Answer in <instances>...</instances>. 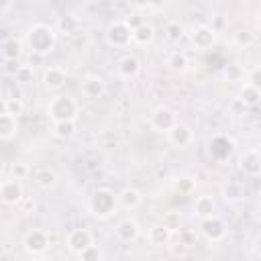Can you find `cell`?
I'll return each instance as SVG.
<instances>
[{
  "label": "cell",
  "mask_w": 261,
  "mask_h": 261,
  "mask_svg": "<svg viewBox=\"0 0 261 261\" xmlns=\"http://www.w3.org/2000/svg\"><path fill=\"white\" fill-rule=\"evenodd\" d=\"M27 45H29L31 53L47 57L57 45V33L51 24L35 22L27 29Z\"/></svg>",
  "instance_id": "6da1fadb"
},
{
  "label": "cell",
  "mask_w": 261,
  "mask_h": 261,
  "mask_svg": "<svg viewBox=\"0 0 261 261\" xmlns=\"http://www.w3.org/2000/svg\"><path fill=\"white\" fill-rule=\"evenodd\" d=\"M47 116L51 122H61V120H77L80 116V102L67 94H55L49 104H47Z\"/></svg>",
  "instance_id": "7a4b0ae2"
},
{
  "label": "cell",
  "mask_w": 261,
  "mask_h": 261,
  "mask_svg": "<svg viewBox=\"0 0 261 261\" xmlns=\"http://www.w3.org/2000/svg\"><path fill=\"white\" fill-rule=\"evenodd\" d=\"M118 208V202H116V196L114 192H110L108 188H98L92 198H90V212L100 218V220H106L110 218Z\"/></svg>",
  "instance_id": "3957f363"
},
{
  "label": "cell",
  "mask_w": 261,
  "mask_h": 261,
  "mask_svg": "<svg viewBox=\"0 0 261 261\" xmlns=\"http://www.w3.org/2000/svg\"><path fill=\"white\" fill-rule=\"evenodd\" d=\"M22 247L33 257L47 255V251L51 249V234L45 228H31L22 237Z\"/></svg>",
  "instance_id": "277c9868"
},
{
  "label": "cell",
  "mask_w": 261,
  "mask_h": 261,
  "mask_svg": "<svg viewBox=\"0 0 261 261\" xmlns=\"http://www.w3.org/2000/svg\"><path fill=\"white\" fill-rule=\"evenodd\" d=\"M175 122H177V112H175L173 108L165 106V104L153 108L151 114H149V124H151V128L157 130V133H163V135H167Z\"/></svg>",
  "instance_id": "5b68a950"
},
{
  "label": "cell",
  "mask_w": 261,
  "mask_h": 261,
  "mask_svg": "<svg viewBox=\"0 0 261 261\" xmlns=\"http://www.w3.org/2000/svg\"><path fill=\"white\" fill-rule=\"evenodd\" d=\"M104 39L110 47L114 49H124L130 45V29L120 20H112L108 27H106V33H104Z\"/></svg>",
  "instance_id": "8992f818"
},
{
  "label": "cell",
  "mask_w": 261,
  "mask_h": 261,
  "mask_svg": "<svg viewBox=\"0 0 261 261\" xmlns=\"http://www.w3.org/2000/svg\"><path fill=\"white\" fill-rule=\"evenodd\" d=\"M200 234L208 243H220L226 237V222L218 214L204 218V220H200Z\"/></svg>",
  "instance_id": "52a82bcc"
},
{
  "label": "cell",
  "mask_w": 261,
  "mask_h": 261,
  "mask_svg": "<svg viewBox=\"0 0 261 261\" xmlns=\"http://www.w3.org/2000/svg\"><path fill=\"white\" fill-rule=\"evenodd\" d=\"M80 90H82V96L84 98H88V100H100V98H104V94H106V82H104V77L102 75H98V73H86L84 77H82V82H80Z\"/></svg>",
  "instance_id": "ba28073f"
},
{
  "label": "cell",
  "mask_w": 261,
  "mask_h": 261,
  "mask_svg": "<svg viewBox=\"0 0 261 261\" xmlns=\"http://www.w3.org/2000/svg\"><path fill=\"white\" fill-rule=\"evenodd\" d=\"M216 31L210 24H200L190 33V43L196 51H210L216 45Z\"/></svg>",
  "instance_id": "9c48e42d"
},
{
  "label": "cell",
  "mask_w": 261,
  "mask_h": 261,
  "mask_svg": "<svg viewBox=\"0 0 261 261\" xmlns=\"http://www.w3.org/2000/svg\"><path fill=\"white\" fill-rule=\"evenodd\" d=\"M65 243H67V249H69L73 255H80V253L86 251L90 245H94V234H92L90 228L80 226V228H73V230L67 232Z\"/></svg>",
  "instance_id": "30bf717a"
},
{
  "label": "cell",
  "mask_w": 261,
  "mask_h": 261,
  "mask_svg": "<svg viewBox=\"0 0 261 261\" xmlns=\"http://www.w3.org/2000/svg\"><path fill=\"white\" fill-rule=\"evenodd\" d=\"M239 171L249 175V177H259L261 175V157H259V151L257 149H247L239 155Z\"/></svg>",
  "instance_id": "8fae6325"
},
{
  "label": "cell",
  "mask_w": 261,
  "mask_h": 261,
  "mask_svg": "<svg viewBox=\"0 0 261 261\" xmlns=\"http://www.w3.org/2000/svg\"><path fill=\"white\" fill-rule=\"evenodd\" d=\"M24 198V188H22V181L14 179V177H8L2 181L0 186V200L6 204V206H18V202Z\"/></svg>",
  "instance_id": "7c38bea8"
},
{
  "label": "cell",
  "mask_w": 261,
  "mask_h": 261,
  "mask_svg": "<svg viewBox=\"0 0 261 261\" xmlns=\"http://www.w3.org/2000/svg\"><path fill=\"white\" fill-rule=\"evenodd\" d=\"M41 80H43V86L49 92H59L67 82V71L61 65H49V67L43 69V77Z\"/></svg>",
  "instance_id": "4fadbf2b"
},
{
  "label": "cell",
  "mask_w": 261,
  "mask_h": 261,
  "mask_svg": "<svg viewBox=\"0 0 261 261\" xmlns=\"http://www.w3.org/2000/svg\"><path fill=\"white\" fill-rule=\"evenodd\" d=\"M167 139H169V143H171L173 147H177V149H186V147H190L192 141H194V130H192L190 124L177 120V122L171 126V130L167 133Z\"/></svg>",
  "instance_id": "5bb4252c"
},
{
  "label": "cell",
  "mask_w": 261,
  "mask_h": 261,
  "mask_svg": "<svg viewBox=\"0 0 261 261\" xmlns=\"http://www.w3.org/2000/svg\"><path fill=\"white\" fill-rule=\"evenodd\" d=\"M232 149H234V141L228 137V135H214L210 141H208V151H210V155L214 157V159H218V161H224L230 153H232Z\"/></svg>",
  "instance_id": "9a60e30c"
},
{
  "label": "cell",
  "mask_w": 261,
  "mask_h": 261,
  "mask_svg": "<svg viewBox=\"0 0 261 261\" xmlns=\"http://www.w3.org/2000/svg\"><path fill=\"white\" fill-rule=\"evenodd\" d=\"M114 234L122 243H133V241H137L141 237V224L130 216L120 218L116 222V226H114Z\"/></svg>",
  "instance_id": "2e32d148"
},
{
  "label": "cell",
  "mask_w": 261,
  "mask_h": 261,
  "mask_svg": "<svg viewBox=\"0 0 261 261\" xmlns=\"http://www.w3.org/2000/svg\"><path fill=\"white\" fill-rule=\"evenodd\" d=\"M116 73H118V77H122V80H135V77H139V73H141V61H139V57L137 55H122L118 61H116Z\"/></svg>",
  "instance_id": "e0dca14e"
},
{
  "label": "cell",
  "mask_w": 261,
  "mask_h": 261,
  "mask_svg": "<svg viewBox=\"0 0 261 261\" xmlns=\"http://www.w3.org/2000/svg\"><path fill=\"white\" fill-rule=\"evenodd\" d=\"M80 27H82L80 16L73 14V12H65V14H61L57 18V22H55L53 29H55V33H59L63 37H71V35H75L80 31Z\"/></svg>",
  "instance_id": "ac0fdd59"
},
{
  "label": "cell",
  "mask_w": 261,
  "mask_h": 261,
  "mask_svg": "<svg viewBox=\"0 0 261 261\" xmlns=\"http://www.w3.org/2000/svg\"><path fill=\"white\" fill-rule=\"evenodd\" d=\"M31 175H33V181L41 190H53L57 186V173L51 167H47V165H41V167L31 169Z\"/></svg>",
  "instance_id": "d6986e66"
},
{
  "label": "cell",
  "mask_w": 261,
  "mask_h": 261,
  "mask_svg": "<svg viewBox=\"0 0 261 261\" xmlns=\"http://www.w3.org/2000/svg\"><path fill=\"white\" fill-rule=\"evenodd\" d=\"M192 212H194V216H196V218H200V220L210 218V216H214V214H216V200H214L212 196H208V194L198 196V198L194 200Z\"/></svg>",
  "instance_id": "ffe728a7"
},
{
  "label": "cell",
  "mask_w": 261,
  "mask_h": 261,
  "mask_svg": "<svg viewBox=\"0 0 261 261\" xmlns=\"http://www.w3.org/2000/svg\"><path fill=\"white\" fill-rule=\"evenodd\" d=\"M171 239H173V232L167 230L161 222L149 226V230H147V241H149V245H153V247H167V245L171 243Z\"/></svg>",
  "instance_id": "44dd1931"
},
{
  "label": "cell",
  "mask_w": 261,
  "mask_h": 261,
  "mask_svg": "<svg viewBox=\"0 0 261 261\" xmlns=\"http://www.w3.org/2000/svg\"><path fill=\"white\" fill-rule=\"evenodd\" d=\"M237 100L245 106V108H255L259 102H261V88H255L247 82L241 84V90H239V96Z\"/></svg>",
  "instance_id": "7402d4cb"
},
{
  "label": "cell",
  "mask_w": 261,
  "mask_h": 261,
  "mask_svg": "<svg viewBox=\"0 0 261 261\" xmlns=\"http://www.w3.org/2000/svg\"><path fill=\"white\" fill-rule=\"evenodd\" d=\"M116 202L124 210H135L143 204V194L137 188H124L120 194H116Z\"/></svg>",
  "instance_id": "603a6c76"
},
{
  "label": "cell",
  "mask_w": 261,
  "mask_h": 261,
  "mask_svg": "<svg viewBox=\"0 0 261 261\" xmlns=\"http://www.w3.org/2000/svg\"><path fill=\"white\" fill-rule=\"evenodd\" d=\"M153 39H155V27H153V22H149V20H145L141 27H137V29L130 33V43H135V45H139V47H145V45L153 43Z\"/></svg>",
  "instance_id": "cb8c5ba5"
},
{
  "label": "cell",
  "mask_w": 261,
  "mask_h": 261,
  "mask_svg": "<svg viewBox=\"0 0 261 261\" xmlns=\"http://www.w3.org/2000/svg\"><path fill=\"white\" fill-rule=\"evenodd\" d=\"M165 65H167V69H169L171 73L181 75V73L188 71L190 59H188V55H186L184 51H171V53L167 55V59H165Z\"/></svg>",
  "instance_id": "d4e9b609"
},
{
  "label": "cell",
  "mask_w": 261,
  "mask_h": 261,
  "mask_svg": "<svg viewBox=\"0 0 261 261\" xmlns=\"http://www.w3.org/2000/svg\"><path fill=\"white\" fill-rule=\"evenodd\" d=\"M163 35H165V39L169 41V43H179L181 39H184V35H186V27H184V22H179V20H167L165 22V29H163Z\"/></svg>",
  "instance_id": "484cf974"
},
{
  "label": "cell",
  "mask_w": 261,
  "mask_h": 261,
  "mask_svg": "<svg viewBox=\"0 0 261 261\" xmlns=\"http://www.w3.org/2000/svg\"><path fill=\"white\" fill-rule=\"evenodd\" d=\"M232 43L237 47H241V49H249V47H253L257 43V33L251 31V29H239L232 35Z\"/></svg>",
  "instance_id": "4316f807"
},
{
  "label": "cell",
  "mask_w": 261,
  "mask_h": 261,
  "mask_svg": "<svg viewBox=\"0 0 261 261\" xmlns=\"http://www.w3.org/2000/svg\"><path fill=\"white\" fill-rule=\"evenodd\" d=\"M0 53H2L4 59H20V55H22V43L18 39L10 37V39H6L0 45Z\"/></svg>",
  "instance_id": "83f0119b"
},
{
  "label": "cell",
  "mask_w": 261,
  "mask_h": 261,
  "mask_svg": "<svg viewBox=\"0 0 261 261\" xmlns=\"http://www.w3.org/2000/svg\"><path fill=\"white\" fill-rule=\"evenodd\" d=\"M18 133V118L12 116H0V141H8Z\"/></svg>",
  "instance_id": "f1b7e54d"
},
{
  "label": "cell",
  "mask_w": 261,
  "mask_h": 261,
  "mask_svg": "<svg viewBox=\"0 0 261 261\" xmlns=\"http://www.w3.org/2000/svg\"><path fill=\"white\" fill-rule=\"evenodd\" d=\"M173 190L179 194V196H192L196 192V181L190 177V175H179L173 179Z\"/></svg>",
  "instance_id": "f546056e"
},
{
  "label": "cell",
  "mask_w": 261,
  "mask_h": 261,
  "mask_svg": "<svg viewBox=\"0 0 261 261\" xmlns=\"http://www.w3.org/2000/svg\"><path fill=\"white\" fill-rule=\"evenodd\" d=\"M53 135L57 137V139H71L73 135H75V130H77V126H75V122L73 120H61V122H53Z\"/></svg>",
  "instance_id": "4dcf8cb0"
},
{
  "label": "cell",
  "mask_w": 261,
  "mask_h": 261,
  "mask_svg": "<svg viewBox=\"0 0 261 261\" xmlns=\"http://www.w3.org/2000/svg\"><path fill=\"white\" fill-rule=\"evenodd\" d=\"M220 194H222V198L226 200V202H239L241 198H243V188H241V184H237V181H226V184H222V188H220Z\"/></svg>",
  "instance_id": "1f68e13d"
},
{
  "label": "cell",
  "mask_w": 261,
  "mask_h": 261,
  "mask_svg": "<svg viewBox=\"0 0 261 261\" xmlns=\"http://www.w3.org/2000/svg\"><path fill=\"white\" fill-rule=\"evenodd\" d=\"M161 224H163L167 230L177 232V230L181 228V214H179V212H175V210L163 212V216H161Z\"/></svg>",
  "instance_id": "d6a6232c"
},
{
  "label": "cell",
  "mask_w": 261,
  "mask_h": 261,
  "mask_svg": "<svg viewBox=\"0 0 261 261\" xmlns=\"http://www.w3.org/2000/svg\"><path fill=\"white\" fill-rule=\"evenodd\" d=\"M222 75H224L226 82L237 84V82H243V80H245V69H243L239 63H228V65L222 69Z\"/></svg>",
  "instance_id": "836d02e7"
},
{
  "label": "cell",
  "mask_w": 261,
  "mask_h": 261,
  "mask_svg": "<svg viewBox=\"0 0 261 261\" xmlns=\"http://www.w3.org/2000/svg\"><path fill=\"white\" fill-rule=\"evenodd\" d=\"M6 108H8V116L18 118L24 112V102L20 96H8L6 98Z\"/></svg>",
  "instance_id": "e575fe53"
},
{
  "label": "cell",
  "mask_w": 261,
  "mask_h": 261,
  "mask_svg": "<svg viewBox=\"0 0 261 261\" xmlns=\"http://www.w3.org/2000/svg\"><path fill=\"white\" fill-rule=\"evenodd\" d=\"M29 175H31V167H29L27 161H14V163L10 165V177L22 181V179L29 177Z\"/></svg>",
  "instance_id": "d590c367"
},
{
  "label": "cell",
  "mask_w": 261,
  "mask_h": 261,
  "mask_svg": "<svg viewBox=\"0 0 261 261\" xmlns=\"http://www.w3.org/2000/svg\"><path fill=\"white\" fill-rule=\"evenodd\" d=\"M122 22H124V24L130 29V33H133L137 27H141V24L145 22V14H143V12H139V10H133V8H130V12L122 18Z\"/></svg>",
  "instance_id": "8d00e7d4"
},
{
  "label": "cell",
  "mask_w": 261,
  "mask_h": 261,
  "mask_svg": "<svg viewBox=\"0 0 261 261\" xmlns=\"http://www.w3.org/2000/svg\"><path fill=\"white\" fill-rule=\"evenodd\" d=\"M77 257H80V261H100V259H102V251H100V247L94 243V245H90L86 251H82Z\"/></svg>",
  "instance_id": "74e56055"
},
{
  "label": "cell",
  "mask_w": 261,
  "mask_h": 261,
  "mask_svg": "<svg viewBox=\"0 0 261 261\" xmlns=\"http://www.w3.org/2000/svg\"><path fill=\"white\" fill-rule=\"evenodd\" d=\"M177 241H179V243H184V245L190 249V247H194V245H196V241H198V234H196L194 230H186V228H179V230H177Z\"/></svg>",
  "instance_id": "f35d334b"
},
{
  "label": "cell",
  "mask_w": 261,
  "mask_h": 261,
  "mask_svg": "<svg viewBox=\"0 0 261 261\" xmlns=\"http://www.w3.org/2000/svg\"><path fill=\"white\" fill-rule=\"evenodd\" d=\"M20 67H22V61L20 59H4V63H2V71L6 75H10V77H14Z\"/></svg>",
  "instance_id": "ab89813d"
},
{
  "label": "cell",
  "mask_w": 261,
  "mask_h": 261,
  "mask_svg": "<svg viewBox=\"0 0 261 261\" xmlns=\"http://www.w3.org/2000/svg\"><path fill=\"white\" fill-rule=\"evenodd\" d=\"M245 82L251 84V86H255V88H259L261 86V67L255 65L249 71H245Z\"/></svg>",
  "instance_id": "60d3db41"
},
{
  "label": "cell",
  "mask_w": 261,
  "mask_h": 261,
  "mask_svg": "<svg viewBox=\"0 0 261 261\" xmlns=\"http://www.w3.org/2000/svg\"><path fill=\"white\" fill-rule=\"evenodd\" d=\"M33 75H35V69H31L29 65L22 63V67L18 69V73L14 75V80H16L18 84H29V82H33Z\"/></svg>",
  "instance_id": "b9f144b4"
},
{
  "label": "cell",
  "mask_w": 261,
  "mask_h": 261,
  "mask_svg": "<svg viewBox=\"0 0 261 261\" xmlns=\"http://www.w3.org/2000/svg\"><path fill=\"white\" fill-rule=\"evenodd\" d=\"M35 200L31 198V196H24L20 202H18V208H20V212L22 214H31V212H35Z\"/></svg>",
  "instance_id": "7bdbcfd3"
},
{
  "label": "cell",
  "mask_w": 261,
  "mask_h": 261,
  "mask_svg": "<svg viewBox=\"0 0 261 261\" xmlns=\"http://www.w3.org/2000/svg\"><path fill=\"white\" fill-rule=\"evenodd\" d=\"M169 247V253L173 255V257H184L190 249L184 245V243H179V241H175V243H171V245H167Z\"/></svg>",
  "instance_id": "ee69618b"
},
{
  "label": "cell",
  "mask_w": 261,
  "mask_h": 261,
  "mask_svg": "<svg viewBox=\"0 0 261 261\" xmlns=\"http://www.w3.org/2000/svg\"><path fill=\"white\" fill-rule=\"evenodd\" d=\"M43 61H45V57H43V55H37V53H29V57H27V63H24V65H29L31 69H35V67H39Z\"/></svg>",
  "instance_id": "f6af8a7d"
},
{
  "label": "cell",
  "mask_w": 261,
  "mask_h": 261,
  "mask_svg": "<svg viewBox=\"0 0 261 261\" xmlns=\"http://www.w3.org/2000/svg\"><path fill=\"white\" fill-rule=\"evenodd\" d=\"M8 114V108H6V98L0 96V116H6Z\"/></svg>",
  "instance_id": "bcb514c9"
},
{
  "label": "cell",
  "mask_w": 261,
  "mask_h": 261,
  "mask_svg": "<svg viewBox=\"0 0 261 261\" xmlns=\"http://www.w3.org/2000/svg\"><path fill=\"white\" fill-rule=\"evenodd\" d=\"M33 261H53V259L47 255H37V257H33Z\"/></svg>",
  "instance_id": "7dc6e473"
},
{
  "label": "cell",
  "mask_w": 261,
  "mask_h": 261,
  "mask_svg": "<svg viewBox=\"0 0 261 261\" xmlns=\"http://www.w3.org/2000/svg\"><path fill=\"white\" fill-rule=\"evenodd\" d=\"M2 181H4V177H2V173H0V186H2Z\"/></svg>",
  "instance_id": "c3c4849f"
}]
</instances>
